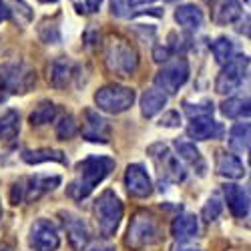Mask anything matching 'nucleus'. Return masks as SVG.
Masks as SVG:
<instances>
[{
	"label": "nucleus",
	"mask_w": 251,
	"mask_h": 251,
	"mask_svg": "<svg viewBox=\"0 0 251 251\" xmlns=\"http://www.w3.org/2000/svg\"><path fill=\"white\" fill-rule=\"evenodd\" d=\"M189 78V62L185 58H175L157 73L155 76V85L159 91L165 95H175Z\"/></svg>",
	"instance_id": "nucleus-9"
},
{
	"label": "nucleus",
	"mask_w": 251,
	"mask_h": 251,
	"mask_svg": "<svg viewBox=\"0 0 251 251\" xmlns=\"http://www.w3.org/2000/svg\"><path fill=\"white\" fill-rule=\"evenodd\" d=\"M211 52L219 65H225V62L233 56V43L229 38L221 36L215 40V43H211Z\"/></svg>",
	"instance_id": "nucleus-29"
},
{
	"label": "nucleus",
	"mask_w": 251,
	"mask_h": 251,
	"mask_svg": "<svg viewBox=\"0 0 251 251\" xmlns=\"http://www.w3.org/2000/svg\"><path fill=\"white\" fill-rule=\"evenodd\" d=\"M247 73H249V58L245 54L231 56L225 62V67L221 69L215 80V91L219 95H231L241 87V82L247 78Z\"/></svg>",
	"instance_id": "nucleus-8"
},
{
	"label": "nucleus",
	"mask_w": 251,
	"mask_h": 251,
	"mask_svg": "<svg viewBox=\"0 0 251 251\" xmlns=\"http://www.w3.org/2000/svg\"><path fill=\"white\" fill-rule=\"evenodd\" d=\"M221 209H223V205H221V201H219V197H211L207 203H205V207H203V211H201V215H203V219L205 221H215L219 215H221Z\"/></svg>",
	"instance_id": "nucleus-31"
},
{
	"label": "nucleus",
	"mask_w": 251,
	"mask_h": 251,
	"mask_svg": "<svg viewBox=\"0 0 251 251\" xmlns=\"http://www.w3.org/2000/svg\"><path fill=\"white\" fill-rule=\"evenodd\" d=\"M0 251H10V247L8 245H0Z\"/></svg>",
	"instance_id": "nucleus-40"
},
{
	"label": "nucleus",
	"mask_w": 251,
	"mask_h": 251,
	"mask_svg": "<svg viewBox=\"0 0 251 251\" xmlns=\"http://www.w3.org/2000/svg\"><path fill=\"white\" fill-rule=\"evenodd\" d=\"M129 6H143V4H151L155 0H127Z\"/></svg>",
	"instance_id": "nucleus-38"
},
{
	"label": "nucleus",
	"mask_w": 251,
	"mask_h": 251,
	"mask_svg": "<svg viewBox=\"0 0 251 251\" xmlns=\"http://www.w3.org/2000/svg\"><path fill=\"white\" fill-rule=\"evenodd\" d=\"M28 245L34 251H56L60 247V235L56 227L49 219H38L30 227Z\"/></svg>",
	"instance_id": "nucleus-11"
},
{
	"label": "nucleus",
	"mask_w": 251,
	"mask_h": 251,
	"mask_svg": "<svg viewBox=\"0 0 251 251\" xmlns=\"http://www.w3.org/2000/svg\"><path fill=\"white\" fill-rule=\"evenodd\" d=\"M245 2H249V0H245Z\"/></svg>",
	"instance_id": "nucleus-45"
},
{
	"label": "nucleus",
	"mask_w": 251,
	"mask_h": 251,
	"mask_svg": "<svg viewBox=\"0 0 251 251\" xmlns=\"http://www.w3.org/2000/svg\"><path fill=\"white\" fill-rule=\"evenodd\" d=\"M0 215H2V207H0Z\"/></svg>",
	"instance_id": "nucleus-43"
},
{
	"label": "nucleus",
	"mask_w": 251,
	"mask_h": 251,
	"mask_svg": "<svg viewBox=\"0 0 251 251\" xmlns=\"http://www.w3.org/2000/svg\"><path fill=\"white\" fill-rule=\"evenodd\" d=\"M211 10H213V23L219 26L231 25L241 16L239 0H213Z\"/></svg>",
	"instance_id": "nucleus-18"
},
{
	"label": "nucleus",
	"mask_w": 251,
	"mask_h": 251,
	"mask_svg": "<svg viewBox=\"0 0 251 251\" xmlns=\"http://www.w3.org/2000/svg\"><path fill=\"white\" fill-rule=\"evenodd\" d=\"M104 65L117 76H133L139 67V54L127 38L111 34L104 40Z\"/></svg>",
	"instance_id": "nucleus-2"
},
{
	"label": "nucleus",
	"mask_w": 251,
	"mask_h": 251,
	"mask_svg": "<svg viewBox=\"0 0 251 251\" xmlns=\"http://www.w3.org/2000/svg\"><path fill=\"white\" fill-rule=\"evenodd\" d=\"M125 187H127L129 195L137 199H145L153 193V181L149 173L145 171V167L139 163H133L127 167V171H125Z\"/></svg>",
	"instance_id": "nucleus-13"
},
{
	"label": "nucleus",
	"mask_w": 251,
	"mask_h": 251,
	"mask_svg": "<svg viewBox=\"0 0 251 251\" xmlns=\"http://www.w3.org/2000/svg\"><path fill=\"white\" fill-rule=\"evenodd\" d=\"M73 2L80 14H87V12H97L102 0H73Z\"/></svg>",
	"instance_id": "nucleus-33"
},
{
	"label": "nucleus",
	"mask_w": 251,
	"mask_h": 251,
	"mask_svg": "<svg viewBox=\"0 0 251 251\" xmlns=\"http://www.w3.org/2000/svg\"><path fill=\"white\" fill-rule=\"evenodd\" d=\"M82 137L91 143H109L111 141V125L100 117L95 109H85L82 113Z\"/></svg>",
	"instance_id": "nucleus-12"
},
{
	"label": "nucleus",
	"mask_w": 251,
	"mask_h": 251,
	"mask_svg": "<svg viewBox=\"0 0 251 251\" xmlns=\"http://www.w3.org/2000/svg\"><path fill=\"white\" fill-rule=\"evenodd\" d=\"M223 133L221 125L213 121V117H195L191 119L189 127H187V135L193 141H209V139H219Z\"/></svg>",
	"instance_id": "nucleus-15"
},
{
	"label": "nucleus",
	"mask_w": 251,
	"mask_h": 251,
	"mask_svg": "<svg viewBox=\"0 0 251 251\" xmlns=\"http://www.w3.org/2000/svg\"><path fill=\"white\" fill-rule=\"evenodd\" d=\"M36 82L34 71L25 62L0 65V100L10 95H25Z\"/></svg>",
	"instance_id": "nucleus-5"
},
{
	"label": "nucleus",
	"mask_w": 251,
	"mask_h": 251,
	"mask_svg": "<svg viewBox=\"0 0 251 251\" xmlns=\"http://www.w3.org/2000/svg\"><path fill=\"white\" fill-rule=\"evenodd\" d=\"M60 185L58 175H34V177H23L12 183L10 187V203H32L43 195L54 191Z\"/></svg>",
	"instance_id": "nucleus-4"
},
{
	"label": "nucleus",
	"mask_w": 251,
	"mask_h": 251,
	"mask_svg": "<svg viewBox=\"0 0 251 251\" xmlns=\"http://www.w3.org/2000/svg\"><path fill=\"white\" fill-rule=\"evenodd\" d=\"M175 149H177V155L181 161H185L187 165L191 167V169H195L199 175H205V169L207 165L199 153V149L195 147L193 143H187V141H177L175 143Z\"/></svg>",
	"instance_id": "nucleus-22"
},
{
	"label": "nucleus",
	"mask_w": 251,
	"mask_h": 251,
	"mask_svg": "<svg viewBox=\"0 0 251 251\" xmlns=\"http://www.w3.org/2000/svg\"><path fill=\"white\" fill-rule=\"evenodd\" d=\"M167 104V95L163 91H159L157 87L153 89H147L141 97V113L143 117L147 119H153L157 113H161Z\"/></svg>",
	"instance_id": "nucleus-21"
},
{
	"label": "nucleus",
	"mask_w": 251,
	"mask_h": 251,
	"mask_svg": "<svg viewBox=\"0 0 251 251\" xmlns=\"http://www.w3.org/2000/svg\"><path fill=\"white\" fill-rule=\"evenodd\" d=\"M135 102V91L131 87L123 85H107L95 93V104L99 111H104L109 115H119L133 107Z\"/></svg>",
	"instance_id": "nucleus-7"
},
{
	"label": "nucleus",
	"mask_w": 251,
	"mask_h": 251,
	"mask_svg": "<svg viewBox=\"0 0 251 251\" xmlns=\"http://www.w3.org/2000/svg\"><path fill=\"white\" fill-rule=\"evenodd\" d=\"M215 169H217V173L221 177H227V179H241L245 175V167H243L241 159L237 155L225 153V151H219L217 153Z\"/></svg>",
	"instance_id": "nucleus-19"
},
{
	"label": "nucleus",
	"mask_w": 251,
	"mask_h": 251,
	"mask_svg": "<svg viewBox=\"0 0 251 251\" xmlns=\"http://www.w3.org/2000/svg\"><path fill=\"white\" fill-rule=\"evenodd\" d=\"M8 18H10V10L2 0H0V23H2V20H8Z\"/></svg>",
	"instance_id": "nucleus-37"
},
{
	"label": "nucleus",
	"mask_w": 251,
	"mask_h": 251,
	"mask_svg": "<svg viewBox=\"0 0 251 251\" xmlns=\"http://www.w3.org/2000/svg\"><path fill=\"white\" fill-rule=\"evenodd\" d=\"M40 2H58V0H40Z\"/></svg>",
	"instance_id": "nucleus-42"
},
{
	"label": "nucleus",
	"mask_w": 251,
	"mask_h": 251,
	"mask_svg": "<svg viewBox=\"0 0 251 251\" xmlns=\"http://www.w3.org/2000/svg\"><path fill=\"white\" fill-rule=\"evenodd\" d=\"M169 2H175V0H169Z\"/></svg>",
	"instance_id": "nucleus-44"
},
{
	"label": "nucleus",
	"mask_w": 251,
	"mask_h": 251,
	"mask_svg": "<svg viewBox=\"0 0 251 251\" xmlns=\"http://www.w3.org/2000/svg\"><path fill=\"white\" fill-rule=\"evenodd\" d=\"M169 56H171V49H169V47H157L155 52H153V58H155L157 62L169 60Z\"/></svg>",
	"instance_id": "nucleus-36"
},
{
	"label": "nucleus",
	"mask_w": 251,
	"mask_h": 251,
	"mask_svg": "<svg viewBox=\"0 0 251 251\" xmlns=\"http://www.w3.org/2000/svg\"><path fill=\"white\" fill-rule=\"evenodd\" d=\"M199 231V223H197V217L195 215H189V213H183V215H177L171 223V235L177 239V241H189L197 235Z\"/></svg>",
	"instance_id": "nucleus-20"
},
{
	"label": "nucleus",
	"mask_w": 251,
	"mask_h": 251,
	"mask_svg": "<svg viewBox=\"0 0 251 251\" xmlns=\"http://www.w3.org/2000/svg\"><path fill=\"white\" fill-rule=\"evenodd\" d=\"M175 20L189 30H197L203 25V12L195 4H185L175 10Z\"/></svg>",
	"instance_id": "nucleus-24"
},
{
	"label": "nucleus",
	"mask_w": 251,
	"mask_h": 251,
	"mask_svg": "<svg viewBox=\"0 0 251 251\" xmlns=\"http://www.w3.org/2000/svg\"><path fill=\"white\" fill-rule=\"evenodd\" d=\"M249 139H251L249 123H235L231 131H229V147L239 155H245L249 151Z\"/></svg>",
	"instance_id": "nucleus-23"
},
{
	"label": "nucleus",
	"mask_w": 251,
	"mask_h": 251,
	"mask_svg": "<svg viewBox=\"0 0 251 251\" xmlns=\"http://www.w3.org/2000/svg\"><path fill=\"white\" fill-rule=\"evenodd\" d=\"M91 251H115L113 245H95Z\"/></svg>",
	"instance_id": "nucleus-39"
},
{
	"label": "nucleus",
	"mask_w": 251,
	"mask_h": 251,
	"mask_svg": "<svg viewBox=\"0 0 251 251\" xmlns=\"http://www.w3.org/2000/svg\"><path fill=\"white\" fill-rule=\"evenodd\" d=\"M95 219L102 237H111L117 233V229L123 219V203L115 191H104L95 201Z\"/></svg>",
	"instance_id": "nucleus-6"
},
{
	"label": "nucleus",
	"mask_w": 251,
	"mask_h": 251,
	"mask_svg": "<svg viewBox=\"0 0 251 251\" xmlns=\"http://www.w3.org/2000/svg\"><path fill=\"white\" fill-rule=\"evenodd\" d=\"M62 223H65V229H67V237H69V243L75 251H82L89 241H91V233H89V227L85 223V219H80L78 215L75 213H62Z\"/></svg>",
	"instance_id": "nucleus-14"
},
{
	"label": "nucleus",
	"mask_w": 251,
	"mask_h": 251,
	"mask_svg": "<svg viewBox=\"0 0 251 251\" xmlns=\"http://www.w3.org/2000/svg\"><path fill=\"white\" fill-rule=\"evenodd\" d=\"M20 131V117L16 111L8 109L4 111L2 115H0V139H4V141H12L16 139Z\"/></svg>",
	"instance_id": "nucleus-26"
},
{
	"label": "nucleus",
	"mask_w": 251,
	"mask_h": 251,
	"mask_svg": "<svg viewBox=\"0 0 251 251\" xmlns=\"http://www.w3.org/2000/svg\"><path fill=\"white\" fill-rule=\"evenodd\" d=\"M115 169V161L111 157L93 155L76 165V175L69 185V195L73 199H85L93 193V189L109 177Z\"/></svg>",
	"instance_id": "nucleus-1"
},
{
	"label": "nucleus",
	"mask_w": 251,
	"mask_h": 251,
	"mask_svg": "<svg viewBox=\"0 0 251 251\" xmlns=\"http://www.w3.org/2000/svg\"><path fill=\"white\" fill-rule=\"evenodd\" d=\"M149 155L157 167L161 179L171 181V183H179L185 179V171L179 163V157L173 155L169 151V147H165V145H153L149 149Z\"/></svg>",
	"instance_id": "nucleus-10"
},
{
	"label": "nucleus",
	"mask_w": 251,
	"mask_h": 251,
	"mask_svg": "<svg viewBox=\"0 0 251 251\" xmlns=\"http://www.w3.org/2000/svg\"><path fill=\"white\" fill-rule=\"evenodd\" d=\"M185 113L189 115L191 119H195V117H209V115L213 113V104L211 102H203V104L185 102Z\"/></svg>",
	"instance_id": "nucleus-32"
},
{
	"label": "nucleus",
	"mask_w": 251,
	"mask_h": 251,
	"mask_svg": "<svg viewBox=\"0 0 251 251\" xmlns=\"http://www.w3.org/2000/svg\"><path fill=\"white\" fill-rule=\"evenodd\" d=\"M111 12L115 16H127V4H125V0H111Z\"/></svg>",
	"instance_id": "nucleus-35"
},
{
	"label": "nucleus",
	"mask_w": 251,
	"mask_h": 251,
	"mask_svg": "<svg viewBox=\"0 0 251 251\" xmlns=\"http://www.w3.org/2000/svg\"><path fill=\"white\" fill-rule=\"evenodd\" d=\"M58 115V109H56V104L50 102V100H45V102H40L38 107L32 111L30 115V125L32 127H43V125H49L56 119Z\"/></svg>",
	"instance_id": "nucleus-28"
},
{
	"label": "nucleus",
	"mask_w": 251,
	"mask_h": 251,
	"mask_svg": "<svg viewBox=\"0 0 251 251\" xmlns=\"http://www.w3.org/2000/svg\"><path fill=\"white\" fill-rule=\"evenodd\" d=\"M75 76V62L69 58H56L49 67V82L54 89H67Z\"/></svg>",
	"instance_id": "nucleus-17"
},
{
	"label": "nucleus",
	"mask_w": 251,
	"mask_h": 251,
	"mask_svg": "<svg viewBox=\"0 0 251 251\" xmlns=\"http://www.w3.org/2000/svg\"><path fill=\"white\" fill-rule=\"evenodd\" d=\"M23 161L28 163V165H38V163H49V161H54V163H67V157L62 151H56V149H26L23 151Z\"/></svg>",
	"instance_id": "nucleus-25"
},
{
	"label": "nucleus",
	"mask_w": 251,
	"mask_h": 251,
	"mask_svg": "<svg viewBox=\"0 0 251 251\" xmlns=\"http://www.w3.org/2000/svg\"><path fill=\"white\" fill-rule=\"evenodd\" d=\"M179 121H181L179 113L169 111V113H167V115L161 119V125H163V127H179Z\"/></svg>",
	"instance_id": "nucleus-34"
},
{
	"label": "nucleus",
	"mask_w": 251,
	"mask_h": 251,
	"mask_svg": "<svg viewBox=\"0 0 251 251\" xmlns=\"http://www.w3.org/2000/svg\"><path fill=\"white\" fill-rule=\"evenodd\" d=\"M223 195H225L227 207H229V211H231L233 217L245 219L249 215V193H247V189L231 183V185L223 187Z\"/></svg>",
	"instance_id": "nucleus-16"
},
{
	"label": "nucleus",
	"mask_w": 251,
	"mask_h": 251,
	"mask_svg": "<svg viewBox=\"0 0 251 251\" xmlns=\"http://www.w3.org/2000/svg\"><path fill=\"white\" fill-rule=\"evenodd\" d=\"M221 113L227 119H241V117H249V99H241V97H233L221 102Z\"/></svg>",
	"instance_id": "nucleus-27"
},
{
	"label": "nucleus",
	"mask_w": 251,
	"mask_h": 251,
	"mask_svg": "<svg viewBox=\"0 0 251 251\" xmlns=\"http://www.w3.org/2000/svg\"><path fill=\"white\" fill-rule=\"evenodd\" d=\"M54 131H56V137H58L60 141L73 139V137L76 135V123H75L73 115H62V117L56 121Z\"/></svg>",
	"instance_id": "nucleus-30"
},
{
	"label": "nucleus",
	"mask_w": 251,
	"mask_h": 251,
	"mask_svg": "<svg viewBox=\"0 0 251 251\" xmlns=\"http://www.w3.org/2000/svg\"><path fill=\"white\" fill-rule=\"evenodd\" d=\"M161 239H163V231H161L159 219L151 211H147V209L137 211L129 223L127 235H125V245L141 251V249L157 245Z\"/></svg>",
	"instance_id": "nucleus-3"
},
{
	"label": "nucleus",
	"mask_w": 251,
	"mask_h": 251,
	"mask_svg": "<svg viewBox=\"0 0 251 251\" xmlns=\"http://www.w3.org/2000/svg\"><path fill=\"white\" fill-rule=\"evenodd\" d=\"M181 251H203V249H193V247H187V249H181Z\"/></svg>",
	"instance_id": "nucleus-41"
}]
</instances>
